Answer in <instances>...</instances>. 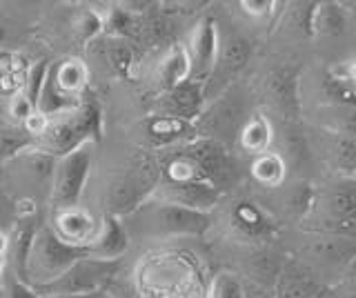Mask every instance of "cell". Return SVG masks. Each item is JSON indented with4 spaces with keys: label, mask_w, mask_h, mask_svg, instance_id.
Here are the masks:
<instances>
[{
    "label": "cell",
    "mask_w": 356,
    "mask_h": 298,
    "mask_svg": "<svg viewBox=\"0 0 356 298\" xmlns=\"http://www.w3.org/2000/svg\"><path fill=\"white\" fill-rule=\"evenodd\" d=\"M314 298H332V287H323Z\"/></svg>",
    "instance_id": "obj_38"
},
{
    "label": "cell",
    "mask_w": 356,
    "mask_h": 298,
    "mask_svg": "<svg viewBox=\"0 0 356 298\" xmlns=\"http://www.w3.org/2000/svg\"><path fill=\"white\" fill-rule=\"evenodd\" d=\"M92 145L94 142H85V145H81L78 149L67 154V156L56 160L54 183H51V192L47 198L51 209L81 205L89 172H92V160H94Z\"/></svg>",
    "instance_id": "obj_14"
},
{
    "label": "cell",
    "mask_w": 356,
    "mask_h": 298,
    "mask_svg": "<svg viewBox=\"0 0 356 298\" xmlns=\"http://www.w3.org/2000/svg\"><path fill=\"white\" fill-rule=\"evenodd\" d=\"M323 285L298 260L287 256L272 285V298H314Z\"/></svg>",
    "instance_id": "obj_21"
},
{
    "label": "cell",
    "mask_w": 356,
    "mask_h": 298,
    "mask_svg": "<svg viewBox=\"0 0 356 298\" xmlns=\"http://www.w3.org/2000/svg\"><path fill=\"white\" fill-rule=\"evenodd\" d=\"M303 131L316 181L356 179V138L305 123Z\"/></svg>",
    "instance_id": "obj_10"
},
{
    "label": "cell",
    "mask_w": 356,
    "mask_h": 298,
    "mask_svg": "<svg viewBox=\"0 0 356 298\" xmlns=\"http://www.w3.org/2000/svg\"><path fill=\"white\" fill-rule=\"evenodd\" d=\"M74 31H76V36H78V40H83V42H87V40H92V38H96L100 31L105 29V18L100 16L96 9H92V7H83L81 12L76 14V18H74Z\"/></svg>",
    "instance_id": "obj_29"
},
{
    "label": "cell",
    "mask_w": 356,
    "mask_h": 298,
    "mask_svg": "<svg viewBox=\"0 0 356 298\" xmlns=\"http://www.w3.org/2000/svg\"><path fill=\"white\" fill-rule=\"evenodd\" d=\"M120 220L129 238H200L211 229L214 216L174 203H165L159 198H149Z\"/></svg>",
    "instance_id": "obj_4"
},
{
    "label": "cell",
    "mask_w": 356,
    "mask_h": 298,
    "mask_svg": "<svg viewBox=\"0 0 356 298\" xmlns=\"http://www.w3.org/2000/svg\"><path fill=\"white\" fill-rule=\"evenodd\" d=\"M5 38H7V29L3 27V23H0V45L5 42Z\"/></svg>",
    "instance_id": "obj_40"
},
{
    "label": "cell",
    "mask_w": 356,
    "mask_h": 298,
    "mask_svg": "<svg viewBox=\"0 0 356 298\" xmlns=\"http://www.w3.org/2000/svg\"><path fill=\"white\" fill-rule=\"evenodd\" d=\"M254 109L256 105L248 85L241 81L234 83L205 105L200 116L194 120V136L220 142L232 149L241 127Z\"/></svg>",
    "instance_id": "obj_8"
},
{
    "label": "cell",
    "mask_w": 356,
    "mask_h": 298,
    "mask_svg": "<svg viewBox=\"0 0 356 298\" xmlns=\"http://www.w3.org/2000/svg\"><path fill=\"white\" fill-rule=\"evenodd\" d=\"M105 58L111 65V69L120 76H127L131 65H134V49L129 47L127 40L114 38L109 42V47L105 49Z\"/></svg>",
    "instance_id": "obj_30"
},
{
    "label": "cell",
    "mask_w": 356,
    "mask_h": 298,
    "mask_svg": "<svg viewBox=\"0 0 356 298\" xmlns=\"http://www.w3.org/2000/svg\"><path fill=\"white\" fill-rule=\"evenodd\" d=\"M187 51L192 58V78L207 83L218 51V20L214 16L205 14L198 20L192 36H189Z\"/></svg>",
    "instance_id": "obj_16"
},
{
    "label": "cell",
    "mask_w": 356,
    "mask_h": 298,
    "mask_svg": "<svg viewBox=\"0 0 356 298\" xmlns=\"http://www.w3.org/2000/svg\"><path fill=\"white\" fill-rule=\"evenodd\" d=\"M85 256H89L87 247L70 245L49 225H40L31 242L25 281L33 287L47 285Z\"/></svg>",
    "instance_id": "obj_9"
},
{
    "label": "cell",
    "mask_w": 356,
    "mask_h": 298,
    "mask_svg": "<svg viewBox=\"0 0 356 298\" xmlns=\"http://www.w3.org/2000/svg\"><path fill=\"white\" fill-rule=\"evenodd\" d=\"M332 298H356V256L341 276V281L332 287Z\"/></svg>",
    "instance_id": "obj_33"
},
{
    "label": "cell",
    "mask_w": 356,
    "mask_h": 298,
    "mask_svg": "<svg viewBox=\"0 0 356 298\" xmlns=\"http://www.w3.org/2000/svg\"><path fill=\"white\" fill-rule=\"evenodd\" d=\"M129 234L122 220L118 216L105 214L103 223H100L98 236L94 238L92 245H87V251L92 258L100 260H122V256L129 249Z\"/></svg>",
    "instance_id": "obj_23"
},
{
    "label": "cell",
    "mask_w": 356,
    "mask_h": 298,
    "mask_svg": "<svg viewBox=\"0 0 356 298\" xmlns=\"http://www.w3.org/2000/svg\"><path fill=\"white\" fill-rule=\"evenodd\" d=\"M47 78L51 83V87L58 92L67 101H81L83 94L87 92V65L78 58H70V60H60L49 65Z\"/></svg>",
    "instance_id": "obj_25"
},
{
    "label": "cell",
    "mask_w": 356,
    "mask_h": 298,
    "mask_svg": "<svg viewBox=\"0 0 356 298\" xmlns=\"http://www.w3.org/2000/svg\"><path fill=\"white\" fill-rule=\"evenodd\" d=\"M100 138H103V112L96 98L85 92L76 107L47 118V129L33 145L56 158H63L85 142H98Z\"/></svg>",
    "instance_id": "obj_6"
},
{
    "label": "cell",
    "mask_w": 356,
    "mask_h": 298,
    "mask_svg": "<svg viewBox=\"0 0 356 298\" xmlns=\"http://www.w3.org/2000/svg\"><path fill=\"white\" fill-rule=\"evenodd\" d=\"M211 216L222 220L225 236L241 249V254L283 242L285 229L252 192L227 194Z\"/></svg>",
    "instance_id": "obj_3"
},
{
    "label": "cell",
    "mask_w": 356,
    "mask_h": 298,
    "mask_svg": "<svg viewBox=\"0 0 356 298\" xmlns=\"http://www.w3.org/2000/svg\"><path fill=\"white\" fill-rule=\"evenodd\" d=\"M205 83L189 78L187 83L174 87V90L161 94L159 105H156V114H165L172 118H181L187 123H194L205 109Z\"/></svg>",
    "instance_id": "obj_18"
},
{
    "label": "cell",
    "mask_w": 356,
    "mask_h": 298,
    "mask_svg": "<svg viewBox=\"0 0 356 298\" xmlns=\"http://www.w3.org/2000/svg\"><path fill=\"white\" fill-rule=\"evenodd\" d=\"M352 12V23H350V34H348V56L356 53V3H350Z\"/></svg>",
    "instance_id": "obj_35"
},
{
    "label": "cell",
    "mask_w": 356,
    "mask_h": 298,
    "mask_svg": "<svg viewBox=\"0 0 356 298\" xmlns=\"http://www.w3.org/2000/svg\"><path fill=\"white\" fill-rule=\"evenodd\" d=\"M56 156L42 151L36 145H29L22 151L14 154L7 165L5 174L9 176V183L14 181L18 185V201L27 198V201L38 203V196L44 201L49 198L51 183H54V172H56Z\"/></svg>",
    "instance_id": "obj_12"
},
{
    "label": "cell",
    "mask_w": 356,
    "mask_h": 298,
    "mask_svg": "<svg viewBox=\"0 0 356 298\" xmlns=\"http://www.w3.org/2000/svg\"><path fill=\"white\" fill-rule=\"evenodd\" d=\"M18 223L20 225L16 227L14 236L9 238V254H11V258H14V274L25 281L31 242H33V236H36L40 223H38V216L22 218V220H18Z\"/></svg>",
    "instance_id": "obj_27"
},
{
    "label": "cell",
    "mask_w": 356,
    "mask_h": 298,
    "mask_svg": "<svg viewBox=\"0 0 356 298\" xmlns=\"http://www.w3.org/2000/svg\"><path fill=\"white\" fill-rule=\"evenodd\" d=\"M49 298H111L109 294H107V290L105 292H94V294H74V296H49Z\"/></svg>",
    "instance_id": "obj_36"
},
{
    "label": "cell",
    "mask_w": 356,
    "mask_h": 298,
    "mask_svg": "<svg viewBox=\"0 0 356 298\" xmlns=\"http://www.w3.org/2000/svg\"><path fill=\"white\" fill-rule=\"evenodd\" d=\"M300 123L356 138V98H348V101H343V103L316 109V112L300 118Z\"/></svg>",
    "instance_id": "obj_26"
},
{
    "label": "cell",
    "mask_w": 356,
    "mask_h": 298,
    "mask_svg": "<svg viewBox=\"0 0 356 298\" xmlns=\"http://www.w3.org/2000/svg\"><path fill=\"white\" fill-rule=\"evenodd\" d=\"M161 183V163L149 149H136L111 172L105 185V214L125 218L154 196Z\"/></svg>",
    "instance_id": "obj_5"
},
{
    "label": "cell",
    "mask_w": 356,
    "mask_h": 298,
    "mask_svg": "<svg viewBox=\"0 0 356 298\" xmlns=\"http://www.w3.org/2000/svg\"><path fill=\"white\" fill-rule=\"evenodd\" d=\"M254 56H256V40L252 34L236 27L220 31V25H218L216 63L205 83L207 103L211 98H216L222 90H227L229 85L238 83L243 72L254 63Z\"/></svg>",
    "instance_id": "obj_11"
},
{
    "label": "cell",
    "mask_w": 356,
    "mask_h": 298,
    "mask_svg": "<svg viewBox=\"0 0 356 298\" xmlns=\"http://www.w3.org/2000/svg\"><path fill=\"white\" fill-rule=\"evenodd\" d=\"M5 272H7V258H5V256H0V279L5 276Z\"/></svg>",
    "instance_id": "obj_39"
},
{
    "label": "cell",
    "mask_w": 356,
    "mask_h": 298,
    "mask_svg": "<svg viewBox=\"0 0 356 298\" xmlns=\"http://www.w3.org/2000/svg\"><path fill=\"white\" fill-rule=\"evenodd\" d=\"M330 69L356 96V53H350V56H345L339 63H332Z\"/></svg>",
    "instance_id": "obj_32"
},
{
    "label": "cell",
    "mask_w": 356,
    "mask_h": 298,
    "mask_svg": "<svg viewBox=\"0 0 356 298\" xmlns=\"http://www.w3.org/2000/svg\"><path fill=\"white\" fill-rule=\"evenodd\" d=\"M316 3L312 0H294V3H283L281 12L276 16V23L270 31L267 40H276L278 49L305 53H312V18H314Z\"/></svg>",
    "instance_id": "obj_15"
},
{
    "label": "cell",
    "mask_w": 356,
    "mask_h": 298,
    "mask_svg": "<svg viewBox=\"0 0 356 298\" xmlns=\"http://www.w3.org/2000/svg\"><path fill=\"white\" fill-rule=\"evenodd\" d=\"M7 254H9V236L0 229V256L7 258Z\"/></svg>",
    "instance_id": "obj_37"
},
{
    "label": "cell",
    "mask_w": 356,
    "mask_h": 298,
    "mask_svg": "<svg viewBox=\"0 0 356 298\" xmlns=\"http://www.w3.org/2000/svg\"><path fill=\"white\" fill-rule=\"evenodd\" d=\"M154 76H156V87H159L161 94L170 92L174 87L183 85L192 78V58H189L187 45H183V42H174V45L167 47L159 65H156Z\"/></svg>",
    "instance_id": "obj_24"
},
{
    "label": "cell",
    "mask_w": 356,
    "mask_h": 298,
    "mask_svg": "<svg viewBox=\"0 0 356 298\" xmlns=\"http://www.w3.org/2000/svg\"><path fill=\"white\" fill-rule=\"evenodd\" d=\"M248 183L254 187V192H272L278 190L287 179H292L285 158L274 147L248 160Z\"/></svg>",
    "instance_id": "obj_22"
},
{
    "label": "cell",
    "mask_w": 356,
    "mask_h": 298,
    "mask_svg": "<svg viewBox=\"0 0 356 298\" xmlns=\"http://www.w3.org/2000/svg\"><path fill=\"white\" fill-rule=\"evenodd\" d=\"M274 120L263 114L261 109H254L250 118L245 120V125L241 127L236 140H234L232 151L238 158H256L261 154L270 151L274 147Z\"/></svg>",
    "instance_id": "obj_20"
},
{
    "label": "cell",
    "mask_w": 356,
    "mask_h": 298,
    "mask_svg": "<svg viewBox=\"0 0 356 298\" xmlns=\"http://www.w3.org/2000/svg\"><path fill=\"white\" fill-rule=\"evenodd\" d=\"M140 142L145 149H167L183 145V142L196 138L194 123H187L181 118H172L165 114H152L138 123Z\"/></svg>",
    "instance_id": "obj_17"
},
{
    "label": "cell",
    "mask_w": 356,
    "mask_h": 298,
    "mask_svg": "<svg viewBox=\"0 0 356 298\" xmlns=\"http://www.w3.org/2000/svg\"><path fill=\"white\" fill-rule=\"evenodd\" d=\"M283 247L287 256L314 274L323 287H334L356 256V238L325 231L285 229Z\"/></svg>",
    "instance_id": "obj_2"
},
{
    "label": "cell",
    "mask_w": 356,
    "mask_h": 298,
    "mask_svg": "<svg viewBox=\"0 0 356 298\" xmlns=\"http://www.w3.org/2000/svg\"><path fill=\"white\" fill-rule=\"evenodd\" d=\"M120 267L122 260H100V258L85 256L81 260H76L56 281L40 285L36 290L44 296H74V294L105 292L107 285L120 272Z\"/></svg>",
    "instance_id": "obj_13"
},
{
    "label": "cell",
    "mask_w": 356,
    "mask_h": 298,
    "mask_svg": "<svg viewBox=\"0 0 356 298\" xmlns=\"http://www.w3.org/2000/svg\"><path fill=\"white\" fill-rule=\"evenodd\" d=\"M0 298H49L40 294L36 287L29 285L27 281H22L20 276H16L14 272L5 276V283H3V296Z\"/></svg>",
    "instance_id": "obj_31"
},
{
    "label": "cell",
    "mask_w": 356,
    "mask_h": 298,
    "mask_svg": "<svg viewBox=\"0 0 356 298\" xmlns=\"http://www.w3.org/2000/svg\"><path fill=\"white\" fill-rule=\"evenodd\" d=\"M56 234H58L65 242L78 247L92 245L94 238L98 236L100 223L92 216L89 209L83 205L76 207H65V209H51V225Z\"/></svg>",
    "instance_id": "obj_19"
},
{
    "label": "cell",
    "mask_w": 356,
    "mask_h": 298,
    "mask_svg": "<svg viewBox=\"0 0 356 298\" xmlns=\"http://www.w3.org/2000/svg\"><path fill=\"white\" fill-rule=\"evenodd\" d=\"M33 114H36V107L31 105V101L22 92H18L16 96L9 98V116L14 118L16 123L25 125V120Z\"/></svg>",
    "instance_id": "obj_34"
},
{
    "label": "cell",
    "mask_w": 356,
    "mask_h": 298,
    "mask_svg": "<svg viewBox=\"0 0 356 298\" xmlns=\"http://www.w3.org/2000/svg\"><path fill=\"white\" fill-rule=\"evenodd\" d=\"M309 58L305 53L283 49L272 51L256 72V81L248 85L256 109L274 123H300L298 81Z\"/></svg>",
    "instance_id": "obj_1"
},
{
    "label": "cell",
    "mask_w": 356,
    "mask_h": 298,
    "mask_svg": "<svg viewBox=\"0 0 356 298\" xmlns=\"http://www.w3.org/2000/svg\"><path fill=\"white\" fill-rule=\"evenodd\" d=\"M294 229L356 238V179L316 181L309 214Z\"/></svg>",
    "instance_id": "obj_7"
},
{
    "label": "cell",
    "mask_w": 356,
    "mask_h": 298,
    "mask_svg": "<svg viewBox=\"0 0 356 298\" xmlns=\"http://www.w3.org/2000/svg\"><path fill=\"white\" fill-rule=\"evenodd\" d=\"M205 298H248L243 279L232 270H220L209 281Z\"/></svg>",
    "instance_id": "obj_28"
}]
</instances>
